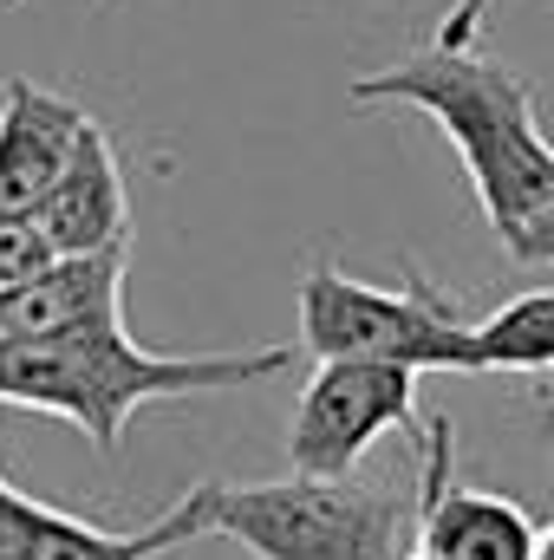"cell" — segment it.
I'll list each match as a JSON object with an SVG mask.
<instances>
[{"label":"cell","instance_id":"obj_4","mask_svg":"<svg viewBox=\"0 0 554 560\" xmlns=\"http://www.w3.org/2000/svg\"><path fill=\"white\" fill-rule=\"evenodd\" d=\"M300 346L313 359H385L405 372H470V319L424 275L372 287L339 268L300 280Z\"/></svg>","mask_w":554,"mask_h":560},{"label":"cell","instance_id":"obj_14","mask_svg":"<svg viewBox=\"0 0 554 560\" xmlns=\"http://www.w3.org/2000/svg\"><path fill=\"white\" fill-rule=\"evenodd\" d=\"M503 248H509L516 261H554V202L516 235V242H503Z\"/></svg>","mask_w":554,"mask_h":560},{"label":"cell","instance_id":"obj_11","mask_svg":"<svg viewBox=\"0 0 554 560\" xmlns=\"http://www.w3.org/2000/svg\"><path fill=\"white\" fill-rule=\"evenodd\" d=\"M470 372H554V287H529L489 319H470Z\"/></svg>","mask_w":554,"mask_h":560},{"label":"cell","instance_id":"obj_15","mask_svg":"<svg viewBox=\"0 0 554 560\" xmlns=\"http://www.w3.org/2000/svg\"><path fill=\"white\" fill-rule=\"evenodd\" d=\"M529 560H554V528H535V548H529Z\"/></svg>","mask_w":554,"mask_h":560},{"label":"cell","instance_id":"obj_10","mask_svg":"<svg viewBox=\"0 0 554 560\" xmlns=\"http://www.w3.org/2000/svg\"><path fill=\"white\" fill-rule=\"evenodd\" d=\"M118 293H125V248H105V255H59L46 275L20 280V287H0V346L72 332V326L112 313Z\"/></svg>","mask_w":554,"mask_h":560},{"label":"cell","instance_id":"obj_6","mask_svg":"<svg viewBox=\"0 0 554 560\" xmlns=\"http://www.w3.org/2000/svg\"><path fill=\"white\" fill-rule=\"evenodd\" d=\"M203 535H209L203 482L143 528H92L66 509L33 502L13 482H7V509H0V560H163L189 541H203Z\"/></svg>","mask_w":554,"mask_h":560},{"label":"cell","instance_id":"obj_17","mask_svg":"<svg viewBox=\"0 0 554 560\" xmlns=\"http://www.w3.org/2000/svg\"><path fill=\"white\" fill-rule=\"evenodd\" d=\"M412 560H424V555H412Z\"/></svg>","mask_w":554,"mask_h":560},{"label":"cell","instance_id":"obj_13","mask_svg":"<svg viewBox=\"0 0 554 560\" xmlns=\"http://www.w3.org/2000/svg\"><path fill=\"white\" fill-rule=\"evenodd\" d=\"M489 7H496V0H457V7L437 20V39H430V46H476V33H483Z\"/></svg>","mask_w":554,"mask_h":560},{"label":"cell","instance_id":"obj_12","mask_svg":"<svg viewBox=\"0 0 554 560\" xmlns=\"http://www.w3.org/2000/svg\"><path fill=\"white\" fill-rule=\"evenodd\" d=\"M53 261H59V248L46 242V229L33 215H0V287L46 275Z\"/></svg>","mask_w":554,"mask_h":560},{"label":"cell","instance_id":"obj_1","mask_svg":"<svg viewBox=\"0 0 554 560\" xmlns=\"http://www.w3.org/2000/svg\"><path fill=\"white\" fill-rule=\"evenodd\" d=\"M287 346L268 352H143L125 332V313H99L72 332L53 339H20L0 346V405L66 418L92 436V450H118L125 423L138 405L163 398H216V392H249L287 372Z\"/></svg>","mask_w":554,"mask_h":560},{"label":"cell","instance_id":"obj_16","mask_svg":"<svg viewBox=\"0 0 554 560\" xmlns=\"http://www.w3.org/2000/svg\"><path fill=\"white\" fill-rule=\"evenodd\" d=\"M0 509H7V476H0Z\"/></svg>","mask_w":554,"mask_h":560},{"label":"cell","instance_id":"obj_2","mask_svg":"<svg viewBox=\"0 0 554 560\" xmlns=\"http://www.w3.org/2000/svg\"><path fill=\"white\" fill-rule=\"evenodd\" d=\"M353 105L424 112L463 156L496 242H516L554 202V143L535 125V92L476 46H424L372 79H353Z\"/></svg>","mask_w":554,"mask_h":560},{"label":"cell","instance_id":"obj_8","mask_svg":"<svg viewBox=\"0 0 554 560\" xmlns=\"http://www.w3.org/2000/svg\"><path fill=\"white\" fill-rule=\"evenodd\" d=\"M33 222L46 229V242L59 255H105V248H131V202H125V170L118 150L105 138V125H79V138L66 150V170L53 176L46 202L33 209Z\"/></svg>","mask_w":554,"mask_h":560},{"label":"cell","instance_id":"obj_5","mask_svg":"<svg viewBox=\"0 0 554 560\" xmlns=\"http://www.w3.org/2000/svg\"><path fill=\"white\" fill-rule=\"evenodd\" d=\"M392 430H417V372L385 359H320L287 430L293 476H353Z\"/></svg>","mask_w":554,"mask_h":560},{"label":"cell","instance_id":"obj_7","mask_svg":"<svg viewBox=\"0 0 554 560\" xmlns=\"http://www.w3.org/2000/svg\"><path fill=\"white\" fill-rule=\"evenodd\" d=\"M529 548H535V528H529V515L509 495L450 482V423L430 418L417 555L424 560H529Z\"/></svg>","mask_w":554,"mask_h":560},{"label":"cell","instance_id":"obj_9","mask_svg":"<svg viewBox=\"0 0 554 560\" xmlns=\"http://www.w3.org/2000/svg\"><path fill=\"white\" fill-rule=\"evenodd\" d=\"M85 112L33 79H7L0 92V215H33L66 170Z\"/></svg>","mask_w":554,"mask_h":560},{"label":"cell","instance_id":"obj_3","mask_svg":"<svg viewBox=\"0 0 554 560\" xmlns=\"http://www.w3.org/2000/svg\"><path fill=\"white\" fill-rule=\"evenodd\" d=\"M209 535L242 541L255 560H405V509L346 476L203 482Z\"/></svg>","mask_w":554,"mask_h":560}]
</instances>
